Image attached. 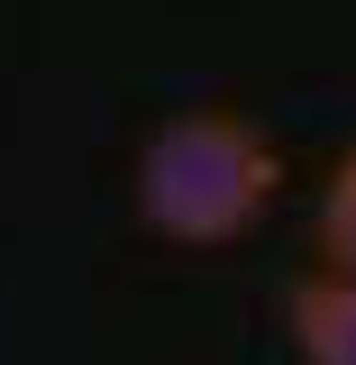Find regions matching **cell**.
Listing matches in <instances>:
<instances>
[{"instance_id": "3", "label": "cell", "mask_w": 356, "mask_h": 365, "mask_svg": "<svg viewBox=\"0 0 356 365\" xmlns=\"http://www.w3.org/2000/svg\"><path fill=\"white\" fill-rule=\"evenodd\" d=\"M320 265L356 274V146L329 165V182H320Z\"/></svg>"}, {"instance_id": "1", "label": "cell", "mask_w": 356, "mask_h": 365, "mask_svg": "<svg viewBox=\"0 0 356 365\" xmlns=\"http://www.w3.org/2000/svg\"><path fill=\"white\" fill-rule=\"evenodd\" d=\"M283 155L265 146L256 119L238 110H174L165 128L137 146V220L174 247H228L265 220Z\"/></svg>"}, {"instance_id": "2", "label": "cell", "mask_w": 356, "mask_h": 365, "mask_svg": "<svg viewBox=\"0 0 356 365\" xmlns=\"http://www.w3.org/2000/svg\"><path fill=\"white\" fill-rule=\"evenodd\" d=\"M293 356L302 365H356V274L320 265L293 283Z\"/></svg>"}]
</instances>
